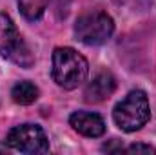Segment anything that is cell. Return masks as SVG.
<instances>
[{
  "label": "cell",
  "mask_w": 156,
  "mask_h": 155,
  "mask_svg": "<svg viewBox=\"0 0 156 155\" xmlns=\"http://www.w3.org/2000/svg\"><path fill=\"white\" fill-rule=\"evenodd\" d=\"M123 152L127 153H156V148L149 144H131L127 148H123Z\"/></svg>",
  "instance_id": "30bf717a"
},
{
  "label": "cell",
  "mask_w": 156,
  "mask_h": 155,
  "mask_svg": "<svg viewBox=\"0 0 156 155\" xmlns=\"http://www.w3.org/2000/svg\"><path fill=\"white\" fill-rule=\"evenodd\" d=\"M49 2L51 0H16L20 13L24 15V18H27L31 22L38 20L40 17L45 13Z\"/></svg>",
  "instance_id": "9c48e42d"
},
{
  "label": "cell",
  "mask_w": 156,
  "mask_h": 155,
  "mask_svg": "<svg viewBox=\"0 0 156 155\" xmlns=\"http://www.w3.org/2000/svg\"><path fill=\"white\" fill-rule=\"evenodd\" d=\"M116 89V80L109 71H102L93 78L83 91V97L87 102H102L107 97H111Z\"/></svg>",
  "instance_id": "52a82bcc"
},
{
  "label": "cell",
  "mask_w": 156,
  "mask_h": 155,
  "mask_svg": "<svg viewBox=\"0 0 156 155\" xmlns=\"http://www.w3.org/2000/svg\"><path fill=\"white\" fill-rule=\"evenodd\" d=\"M115 22L104 11H89L78 17L75 24V37L85 46H100L113 37Z\"/></svg>",
  "instance_id": "277c9868"
},
{
  "label": "cell",
  "mask_w": 156,
  "mask_h": 155,
  "mask_svg": "<svg viewBox=\"0 0 156 155\" xmlns=\"http://www.w3.org/2000/svg\"><path fill=\"white\" fill-rule=\"evenodd\" d=\"M151 117V108H149V99L145 91L142 89H133L122 99L113 110V120L122 131L133 133L138 131L147 124Z\"/></svg>",
  "instance_id": "7a4b0ae2"
},
{
  "label": "cell",
  "mask_w": 156,
  "mask_h": 155,
  "mask_svg": "<svg viewBox=\"0 0 156 155\" xmlns=\"http://www.w3.org/2000/svg\"><path fill=\"white\" fill-rule=\"evenodd\" d=\"M116 2H120V4H122V2H125V0H116Z\"/></svg>",
  "instance_id": "8fae6325"
},
{
  "label": "cell",
  "mask_w": 156,
  "mask_h": 155,
  "mask_svg": "<svg viewBox=\"0 0 156 155\" xmlns=\"http://www.w3.org/2000/svg\"><path fill=\"white\" fill-rule=\"evenodd\" d=\"M89 64L83 55L73 47H56L53 51V80L64 89H75L85 82Z\"/></svg>",
  "instance_id": "6da1fadb"
},
{
  "label": "cell",
  "mask_w": 156,
  "mask_h": 155,
  "mask_svg": "<svg viewBox=\"0 0 156 155\" xmlns=\"http://www.w3.org/2000/svg\"><path fill=\"white\" fill-rule=\"evenodd\" d=\"M0 57L20 68H31L35 64V57L29 46L18 33L11 17L5 13H0Z\"/></svg>",
  "instance_id": "3957f363"
},
{
  "label": "cell",
  "mask_w": 156,
  "mask_h": 155,
  "mask_svg": "<svg viewBox=\"0 0 156 155\" xmlns=\"http://www.w3.org/2000/svg\"><path fill=\"white\" fill-rule=\"evenodd\" d=\"M11 97L16 104H22V106H27V104H33L37 99H38V88L29 82V80H22V82H16L11 89Z\"/></svg>",
  "instance_id": "ba28073f"
},
{
  "label": "cell",
  "mask_w": 156,
  "mask_h": 155,
  "mask_svg": "<svg viewBox=\"0 0 156 155\" xmlns=\"http://www.w3.org/2000/svg\"><path fill=\"white\" fill-rule=\"evenodd\" d=\"M69 124L73 130L83 137H102L105 133V122L98 113L91 112H75L69 117Z\"/></svg>",
  "instance_id": "8992f818"
},
{
  "label": "cell",
  "mask_w": 156,
  "mask_h": 155,
  "mask_svg": "<svg viewBox=\"0 0 156 155\" xmlns=\"http://www.w3.org/2000/svg\"><path fill=\"white\" fill-rule=\"evenodd\" d=\"M7 144L27 155H37V153H47L49 152V141L44 133V130L38 124H20L9 130L7 133Z\"/></svg>",
  "instance_id": "5b68a950"
}]
</instances>
